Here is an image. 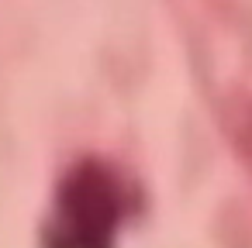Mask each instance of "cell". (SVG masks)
Returning <instances> with one entry per match:
<instances>
[{
  "mask_svg": "<svg viewBox=\"0 0 252 248\" xmlns=\"http://www.w3.org/2000/svg\"><path fill=\"white\" fill-rule=\"evenodd\" d=\"M138 207L135 183L107 159H80L56 186L45 217V248H114Z\"/></svg>",
  "mask_w": 252,
  "mask_h": 248,
  "instance_id": "6da1fadb",
  "label": "cell"
},
{
  "mask_svg": "<svg viewBox=\"0 0 252 248\" xmlns=\"http://www.w3.org/2000/svg\"><path fill=\"white\" fill-rule=\"evenodd\" d=\"M228 135H231L238 159L252 172V100H238L228 107Z\"/></svg>",
  "mask_w": 252,
  "mask_h": 248,
  "instance_id": "7a4b0ae2",
  "label": "cell"
}]
</instances>
